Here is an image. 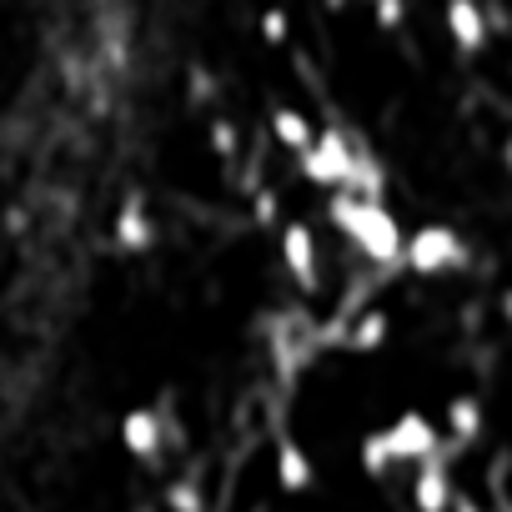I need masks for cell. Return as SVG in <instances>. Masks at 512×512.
Returning a JSON list of instances; mask_svg holds the SVG:
<instances>
[{"instance_id": "1", "label": "cell", "mask_w": 512, "mask_h": 512, "mask_svg": "<svg viewBox=\"0 0 512 512\" xmlns=\"http://www.w3.org/2000/svg\"><path fill=\"white\" fill-rule=\"evenodd\" d=\"M332 226L367 256L372 267H402V251H407V231L402 221L377 201V196H352V191H332L327 201Z\"/></svg>"}, {"instance_id": "2", "label": "cell", "mask_w": 512, "mask_h": 512, "mask_svg": "<svg viewBox=\"0 0 512 512\" xmlns=\"http://www.w3.org/2000/svg\"><path fill=\"white\" fill-rule=\"evenodd\" d=\"M362 156H367V151H357V146L347 141V131L327 126V131H317L312 151L297 156V166H302V176H307L312 186H322V191H347L352 176H357V166H362Z\"/></svg>"}, {"instance_id": "3", "label": "cell", "mask_w": 512, "mask_h": 512, "mask_svg": "<svg viewBox=\"0 0 512 512\" xmlns=\"http://www.w3.org/2000/svg\"><path fill=\"white\" fill-rule=\"evenodd\" d=\"M467 262V241L447 226V221H427L417 231H407V251H402V267L417 277H447Z\"/></svg>"}, {"instance_id": "4", "label": "cell", "mask_w": 512, "mask_h": 512, "mask_svg": "<svg viewBox=\"0 0 512 512\" xmlns=\"http://www.w3.org/2000/svg\"><path fill=\"white\" fill-rule=\"evenodd\" d=\"M382 442H387L392 467L442 457V432H437V422H432V417H422V412H402L397 422H387V427H382Z\"/></svg>"}, {"instance_id": "5", "label": "cell", "mask_w": 512, "mask_h": 512, "mask_svg": "<svg viewBox=\"0 0 512 512\" xmlns=\"http://www.w3.org/2000/svg\"><path fill=\"white\" fill-rule=\"evenodd\" d=\"M277 246H282V262H287L292 282H297L302 292H317V282H322V251H317V231H312L307 221H287Z\"/></svg>"}, {"instance_id": "6", "label": "cell", "mask_w": 512, "mask_h": 512, "mask_svg": "<svg viewBox=\"0 0 512 512\" xmlns=\"http://www.w3.org/2000/svg\"><path fill=\"white\" fill-rule=\"evenodd\" d=\"M442 26H447L452 46L467 51V56H477L487 46V36H492V21H487L482 0H447V6H442Z\"/></svg>"}, {"instance_id": "7", "label": "cell", "mask_w": 512, "mask_h": 512, "mask_svg": "<svg viewBox=\"0 0 512 512\" xmlns=\"http://www.w3.org/2000/svg\"><path fill=\"white\" fill-rule=\"evenodd\" d=\"M116 437H121V447H126L136 462H156L161 447H166V422H161L156 407H131V412L121 417Z\"/></svg>"}, {"instance_id": "8", "label": "cell", "mask_w": 512, "mask_h": 512, "mask_svg": "<svg viewBox=\"0 0 512 512\" xmlns=\"http://www.w3.org/2000/svg\"><path fill=\"white\" fill-rule=\"evenodd\" d=\"M412 507H417V512H452V507H457L452 472H447V462H442V457H427V462H417Z\"/></svg>"}, {"instance_id": "9", "label": "cell", "mask_w": 512, "mask_h": 512, "mask_svg": "<svg viewBox=\"0 0 512 512\" xmlns=\"http://www.w3.org/2000/svg\"><path fill=\"white\" fill-rule=\"evenodd\" d=\"M312 482H317V462L307 457L302 442L282 437V442H277V487H282V492H307Z\"/></svg>"}, {"instance_id": "10", "label": "cell", "mask_w": 512, "mask_h": 512, "mask_svg": "<svg viewBox=\"0 0 512 512\" xmlns=\"http://www.w3.org/2000/svg\"><path fill=\"white\" fill-rule=\"evenodd\" d=\"M272 136H277L292 156H307L312 141H317V126L307 121V111H297V106H277V111H272Z\"/></svg>"}, {"instance_id": "11", "label": "cell", "mask_w": 512, "mask_h": 512, "mask_svg": "<svg viewBox=\"0 0 512 512\" xmlns=\"http://www.w3.org/2000/svg\"><path fill=\"white\" fill-rule=\"evenodd\" d=\"M151 241H156V221H151L146 206L131 196V201L116 211V246H121V251H146Z\"/></svg>"}, {"instance_id": "12", "label": "cell", "mask_w": 512, "mask_h": 512, "mask_svg": "<svg viewBox=\"0 0 512 512\" xmlns=\"http://www.w3.org/2000/svg\"><path fill=\"white\" fill-rule=\"evenodd\" d=\"M447 432H452V447L477 442V432H482V402L472 392H462V397L447 402Z\"/></svg>"}, {"instance_id": "13", "label": "cell", "mask_w": 512, "mask_h": 512, "mask_svg": "<svg viewBox=\"0 0 512 512\" xmlns=\"http://www.w3.org/2000/svg\"><path fill=\"white\" fill-rule=\"evenodd\" d=\"M387 332H392L387 312H362V317L352 322V332H347V347H352V352H362V357H372V352L387 342Z\"/></svg>"}, {"instance_id": "14", "label": "cell", "mask_w": 512, "mask_h": 512, "mask_svg": "<svg viewBox=\"0 0 512 512\" xmlns=\"http://www.w3.org/2000/svg\"><path fill=\"white\" fill-rule=\"evenodd\" d=\"M357 467L367 477H387L392 472V457H387V442H382V427H372L362 442H357Z\"/></svg>"}, {"instance_id": "15", "label": "cell", "mask_w": 512, "mask_h": 512, "mask_svg": "<svg viewBox=\"0 0 512 512\" xmlns=\"http://www.w3.org/2000/svg\"><path fill=\"white\" fill-rule=\"evenodd\" d=\"M262 41H267V46H287V41H292V16H287L282 6H267V11H262Z\"/></svg>"}, {"instance_id": "16", "label": "cell", "mask_w": 512, "mask_h": 512, "mask_svg": "<svg viewBox=\"0 0 512 512\" xmlns=\"http://www.w3.org/2000/svg\"><path fill=\"white\" fill-rule=\"evenodd\" d=\"M166 502H171V512H206V497H201V487H196L191 477H186V482H171Z\"/></svg>"}, {"instance_id": "17", "label": "cell", "mask_w": 512, "mask_h": 512, "mask_svg": "<svg viewBox=\"0 0 512 512\" xmlns=\"http://www.w3.org/2000/svg\"><path fill=\"white\" fill-rule=\"evenodd\" d=\"M372 16H377L382 31H402V21H407V0H372Z\"/></svg>"}, {"instance_id": "18", "label": "cell", "mask_w": 512, "mask_h": 512, "mask_svg": "<svg viewBox=\"0 0 512 512\" xmlns=\"http://www.w3.org/2000/svg\"><path fill=\"white\" fill-rule=\"evenodd\" d=\"M211 146H216V156H221V161H231V156H236V126H231L226 116H216V121H211Z\"/></svg>"}, {"instance_id": "19", "label": "cell", "mask_w": 512, "mask_h": 512, "mask_svg": "<svg viewBox=\"0 0 512 512\" xmlns=\"http://www.w3.org/2000/svg\"><path fill=\"white\" fill-rule=\"evenodd\" d=\"M452 512H477V502H462V497H457V507H452Z\"/></svg>"}, {"instance_id": "20", "label": "cell", "mask_w": 512, "mask_h": 512, "mask_svg": "<svg viewBox=\"0 0 512 512\" xmlns=\"http://www.w3.org/2000/svg\"><path fill=\"white\" fill-rule=\"evenodd\" d=\"M502 161H507V171H512V141H507V146H502Z\"/></svg>"}, {"instance_id": "21", "label": "cell", "mask_w": 512, "mask_h": 512, "mask_svg": "<svg viewBox=\"0 0 512 512\" xmlns=\"http://www.w3.org/2000/svg\"><path fill=\"white\" fill-rule=\"evenodd\" d=\"M327 6H332V11H342V0H327Z\"/></svg>"}]
</instances>
